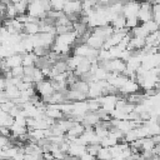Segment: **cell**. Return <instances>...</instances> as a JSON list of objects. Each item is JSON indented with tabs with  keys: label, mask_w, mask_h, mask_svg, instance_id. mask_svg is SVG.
<instances>
[{
	"label": "cell",
	"mask_w": 160,
	"mask_h": 160,
	"mask_svg": "<svg viewBox=\"0 0 160 160\" xmlns=\"http://www.w3.org/2000/svg\"><path fill=\"white\" fill-rule=\"evenodd\" d=\"M46 11L44 10L42 5H41V1L40 0H34L28 4V9H26V15L34 18V19H38V20H41L46 16Z\"/></svg>",
	"instance_id": "cell-1"
},
{
	"label": "cell",
	"mask_w": 160,
	"mask_h": 160,
	"mask_svg": "<svg viewBox=\"0 0 160 160\" xmlns=\"http://www.w3.org/2000/svg\"><path fill=\"white\" fill-rule=\"evenodd\" d=\"M35 92H36V95L40 96L41 100L49 98V96L54 92V88H52V85H51V81L44 79V80L36 82V84H35Z\"/></svg>",
	"instance_id": "cell-2"
},
{
	"label": "cell",
	"mask_w": 160,
	"mask_h": 160,
	"mask_svg": "<svg viewBox=\"0 0 160 160\" xmlns=\"http://www.w3.org/2000/svg\"><path fill=\"white\" fill-rule=\"evenodd\" d=\"M139 6H140V0H126L124 2L121 15L125 19L134 18V16H136V14L139 11Z\"/></svg>",
	"instance_id": "cell-3"
},
{
	"label": "cell",
	"mask_w": 160,
	"mask_h": 160,
	"mask_svg": "<svg viewBox=\"0 0 160 160\" xmlns=\"http://www.w3.org/2000/svg\"><path fill=\"white\" fill-rule=\"evenodd\" d=\"M61 11L66 16L80 15V12H81V1L80 0H66Z\"/></svg>",
	"instance_id": "cell-4"
},
{
	"label": "cell",
	"mask_w": 160,
	"mask_h": 160,
	"mask_svg": "<svg viewBox=\"0 0 160 160\" xmlns=\"http://www.w3.org/2000/svg\"><path fill=\"white\" fill-rule=\"evenodd\" d=\"M78 35L75 31H69V32H65V34H60V35H55V41L58 42H61V44H65V45H69V46H74V44H76L78 41Z\"/></svg>",
	"instance_id": "cell-5"
},
{
	"label": "cell",
	"mask_w": 160,
	"mask_h": 160,
	"mask_svg": "<svg viewBox=\"0 0 160 160\" xmlns=\"http://www.w3.org/2000/svg\"><path fill=\"white\" fill-rule=\"evenodd\" d=\"M140 88L138 85V82L135 80H128L120 89H118L119 94H122V95H131V94H135V92H139Z\"/></svg>",
	"instance_id": "cell-6"
},
{
	"label": "cell",
	"mask_w": 160,
	"mask_h": 160,
	"mask_svg": "<svg viewBox=\"0 0 160 160\" xmlns=\"http://www.w3.org/2000/svg\"><path fill=\"white\" fill-rule=\"evenodd\" d=\"M84 42H85L88 46H90V48H92V49H95V50H100V49H102L105 40H104L102 38H100V36H98V35L90 32V35L86 38V40H85Z\"/></svg>",
	"instance_id": "cell-7"
},
{
	"label": "cell",
	"mask_w": 160,
	"mask_h": 160,
	"mask_svg": "<svg viewBox=\"0 0 160 160\" xmlns=\"http://www.w3.org/2000/svg\"><path fill=\"white\" fill-rule=\"evenodd\" d=\"M22 32L25 35H36L40 32V25L38 21L35 22H25L22 28Z\"/></svg>",
	"instance_id": "cell-8"
},
{
	"label": "cell",
	"mask_w": 160,
	"mask_h": 160,
	"mask_svg": "<svg viewBox=\"0 0 160 160\" xmlns=\"http://www.w3.org/2000/svg\"><path fill=\"white\" fill-rule=\"evenodd\" d=\"M4 60H5L9 69H12V68H16V66L21 65V55L20 54H12V55H10L9 58H6Z\"/></svg>",
	"instance_id": "cell-9"
},
{
	"label": "cell",
	"mask_w": 160,
	"mask_h": 160,
	"mask_svg": "<svg viewBox=\"0 0 160 160\" xmlns=\"http://www.w3.org/2000/svg\"><path fill=\"white\" fill-rule=\"evenodd\" d=\"M111 151L110 148H102L99 150L98 155H96V160H111Z\"/></svg>",
	"instance_id": "cell-10"
},
{
	"label": "cell",
	"mask_w": 160,
	"mask_h": 160,
	"mask_svg": "<svg viewBox=\"0 0 160 160\" xmlns=\"http://www.w3.org/2000/svg\"><path fill=\"white\" fill-rule=\"evenodd\" d=\"M12 5H14V8H15V10H16V14H18V15H24V14H26L28 2H25V1L20 0L19 2L12 4Z\"/></svg>",
	"instance_id": "cell-11"
},
{
	"label": "cell",
	"mask_w": 160,
	"mask_h": 160,
	"mask_svg": "<svg viewBox=\"0 0 160 160\" xmlns=\"http://www.w3.org/2000/svg\"><path fill=\"white\" fill-rule=\"evenodd\" d=\"M49 1H50V5H51V10L61 11L66 0H49Z\"/></svg>",
	"instance_id": "cell-12"
},
{
	"label": "cell",
	"mask_w": 160,
	"mask_h": 160,
	"mask_svg": "<svg viewBox=\"0 0 160 160\" xmlns=\"http://www.w3.org/2000/svg\"><path fill=\"white\" fill-rule=\"evenodd\" d=\"M6 88V79L4 75L0 74V91H4Z\"/></svg>",
	"instance_id": "cell-13"
}]
</instances>
